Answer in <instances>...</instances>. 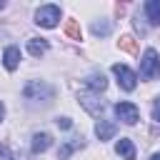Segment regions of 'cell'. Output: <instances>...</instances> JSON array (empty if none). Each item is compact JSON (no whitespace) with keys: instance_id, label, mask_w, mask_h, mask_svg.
Masks as SVG:
<instances>
[{"instance_id":"8","label":"cell","mask_w":160,"mask_h":160,"mask_svg":"<svg viewBox=\"0 0 160 160\" xmlns=\"http://www.w3.org/2000/svg\"><path fill=\"white\" fill-rule=\"evenodd\" d=\"M82 145H85V142H82V135H80V138H70V140H65V142L60 145V152H58V158H60V160H68V158H70L75 150H80Z\"/></svg>"},{"instance_id":"12","label":"cell","mask_w":160,"mask_h":160,"mask_svg":"<svg viewBox=\"0 0 160 160\" xmlns=\"http://www.w3.org/2000/svg\"><path fill=\"white\" fill-rule=\"evenodd\" d=\"M52 145V135L50 132H35L32 135V152H45Z\"/></svg>"},{"instance_id":"4","label":"cell","mask_w":160,"mask_h":160,"mask_svg":"<svg viewBox=\"0 0 160 160\" xmlns=\"http://www.w3.org/2000/svg\"><path fill=\"white\" fill-rule=\"evenodd\" d=\"M112 72H115V78H118V85L122 88V90H135V85H138V75L128 68V65H120V62H115L112 65Z\"/></svg>"},{"instance_id":"13","label":"cell","mask_w":160,"mask_h":160,"mask_svg":"<svg viewBox=\"0 0 160 160\" xmlns=\"http://www.w3.org/2000/svg\"><path fill=\"white\" fill-rule=\"evenodd\" d=\"M145 15L150 25H160V0H148L145 2Z\"/></svg>"},{"instance_id":"17","label":"cell","mask_w":160,"mask_h":160,"mask_svg":"<svg viewBox=\"0 0 160 160\" xmlns=\"http://www.w3.org/2000/svg\"><path fill=\"white\" fill-rule=\"evenodd\" d=\"M65 32H68L70 38H75V40H80V28H78V25H75L72 20L68 22V28H65Z\"/></svg>"},{"instance_id":"19","label":"cell","mask_w":160,"mask_h":160,"mask_svg":"<svg viewBox=\"0 0 160 160\" xmlns=\"http://www.w3.org/2000/svg\"><path fill=\"white\" fill-rule=\"evenodd\" d=\"M55 122H58V128H65V130H68V128H72V122H70V118H58Z\"/></svg>"},{"instance_id":"22","label":"cell","mask_w":160,"mask_h":160,"mask_svg":"<svg viewBox=\"0 0 160 160\" xmlns=\"http://www.w3.org/2000/svg\"><path fill=\"white\" fill-rule=\"evenodd\" d=\"M150 160H160V152H155V155H150Z\"/></svg>"},{"instance_id":"11","label":"cell","mask_w":160,"mask_h":160,"mask_svg":"<svg viewBox=\"0 0 160 160\" xmlns=\"http://www.w3.org/2000/svg\"><path fill=\"white\" fill-rule=\"evenodd\" d=\"M115 152H118L122 160H135V145H132V140L120 138V140H118V145H115Z\"/></svg>"},{"instance_id":"14","label":"cell","mask_w":160,"mask_h":160,"mask_svg":"<svg viewBox=\"0 0 160 160\" xmlns=\"http://www.w3.org/2000/svg\"><path fill=\"white\" fill-rule=\"evenodd\" d=\"M28 50H30L32 58H40V55L48 52V40H42V38H30V40H28Z\"/></svg>"},{"instance_id":"10","label":"cell","mask_w":160,"mask_h":160,"mask_svg":"<svg viewBox=\"0 0 160 160\" xmlns=\"http://www.w3.org/2000/svg\"><path fill=\"white\" fill-rule=\"evenodd\" d=\"M115 132H118V125H115V122H110V120H98L95 135H98L100 140H110V138H115Z\"/></svg>"},{"instance_id":"9","label":"cell","mask_w":160,"mask_h":160,"mask_svg":"<svg viewBox=\"0 0 160 160\" xmlns=\"http://www.w3.org/2000/svg\"><path fill=\"white\" fill-rule=\"evenodd\" d=\"M2 65H5V70H18V65H20V50H18L15 45L5 48V52H2Z\"/></svg>"},{"instance_id":"7","label":"cell","mask_w":160,"mask_h":160,"mask_svg":"<svg viewBox=\"0 0 160 160\" xmlns=\"http://www.w3.org/2000/svg\"><path fill=\"white\" fill-rule=\"evenodd\" d=\"M82 85H85L90 92H95V95H98V92H102V90L108 88V80H105V75H102V72H90V75L82 80Z\"/></svg>"},{"instance_id":"21","label":"cell","mask_w":160,"mask_h":160,"mask_svg":"<svg viewBox=\"0 0 160 160\" xmlns=\"http://www.w3.org/2000/svg\"><path fill=\"white\" fill-rule=\"evenodd\" d=\"M2 115H5V105L0 102V120H2Z\"/></svg>"},{"instance_id":"23","label":"cell","mask_w":160,"mask_h":160,"mask_svg":"<svg viewBox=\"0 0 160 160\" xmlns=\"http://www.w3.org/2000/svg\"><path fill=\"white\" fill-rule=\"evenodd\" d=\"M2 8H5V2H0V10H2Z\"/></svg>"},{"instance_id":"6","label":"cell","mask_w":160,"mask_h":160,"mask_svg":"<svg viewBox=\"0 0 160 160\" xmlns=\"http://www.w3.org/2000/svg\"><path fill=\"white\" fill-rule=\"evenodd\" d=\"M78 100H80V105H82L90 115H95V118H100V115H102V110H105V102H102V100H98V95H95V92H80V95H78Z\"/></svg>"},{"instance_id":"20","label":"cell","mask_w":160,"mask_h":160,"mask_svg":"<svg viewBox=\"0 0 160 160\" xmlns=\"http://www.w3.org/2000/svg\"><path fill=\"white\" fill-rule=\"evenodd\" d=\"M0 155H2L5 160H15V155H12V152H10V150H8L5 145H0Z\"/></svg>"},{"instance_id":"1","label":"cell","mask_w":160,"mask_h":160,"mask_svg":"<svg viewBox=\"0 0 160 160\" xmlns=\"http://www.w3.org/2000/svg\"><path fill=\"white\" fill-rule=\"evenodd\" d=\"M140 78H142V80H155V78H160V55H158V50L148 48V50L142 52Z\"/></svg>"},{"instance_id":"15","label":"cell","mask_w":160,"mask_h":160,"mask_svg":"<svg viewBox=\"0 0 160 160\" xmlns=\"http://www.w3.org/2000/svg\"><path fill=\"white\" fill-rule=\"evenodd\" d=\"M110 30H112V22L110 20H95L92 22V35H98V38L110 35Z\"/></svg>"},{"instance_id":"5","label":"cell","mask_w":160,"mask_h":160,"mask_svg":"<svg viewBox=\"0 0 160 160\" xmlns=\"http://www.w3.org/2000/svg\"><path fill=\"white\" fill-rule=\"evenodd\" d=\"M115 115H118V120H122L125 125H135L138 120H140V110H138V105L135 102H115Z\"/></svg>"},{"instance_id":"18","label":"cell","mask_w":160,"mask_h":160,"mask_svg":"<svg viewBox=\"0 0 160 160\" xmlns=\"http://www.w3.org/2000/svg\"><path fill=\"white\" fill-rule=\"evenodd\" d=\"M152 120L160 122V98H155V102H152Z\"/></svg>"},{"instance_id":"3","label":"cell","mask_w":160,"mask_h":160,"mask_svg":"<svg viewBox=\"0 0 160 160\" xmlns=\"http://www.w3.org/2000/svg\"><path fill=\"white\" fill-rule=\"evenodd\" d=\"M35 22L40 28H55L60 22V8L58 5H42L35 12Z\"/></svg>"},{"instance_id":"2","label":"cell","mask_w":160,"mask_h":160,"mask_svg":"<svg viewBox=\"0 0 160 160\" xmlns=\"http://www.w3.org/2000/svg\"><path fill=\"white\" fill-rule=\"evenodd\" d=\"M22 95H25L28 100H50V98L55 95V88L48 85V82H42V80H30V82L25 85Z\"/></svg>"},{"instance_id":"16","label":"cell","mask_w":160,"mask_h":160,"mask_svg":"<svg viewBox=\"0 0 160 160\" xmlns=\"http://www.w3.org/2000/svg\"><path fill=\"white\" fill-rule=\"evenodd\" d=\"M120 48H122L125 52H135V50H138V45H135V40H132L130 35H125V38H120Z\"/></svg>"}]
</instances>
